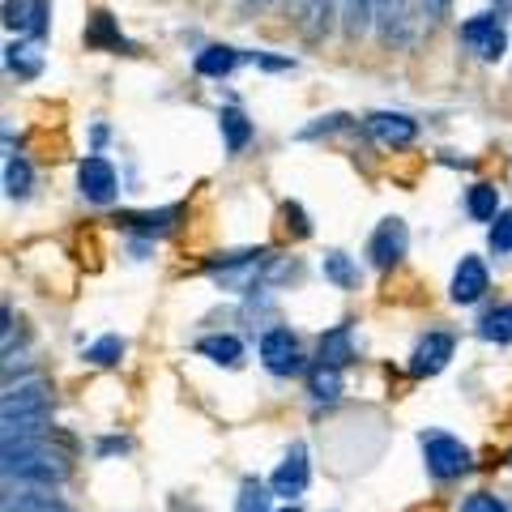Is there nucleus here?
I'll return each instance as SVG.
<instances>
[{
	"instance_id": "nucleus-7",
	"label": "nucleus",
	"mask_w": 512,
	"mask_h": 512,
	"mask_svg": "<svg viewBox=\"0 0 512 512\" xmlns=\"http://www.w3.org/2000/svg\"><path fill=\"white\" fill-rule=\"evenodd\" d=\"M406 222L402 218H384L380 227H376V235H372V244H367V256H372V265H380V269H389L393 261H402L406 256Z\"/></svg>"
},
{
	"instance_id": "nucleus-10",
	"label": "nucleus",
	"mask_w": 512,
	"mask_h": 512,
	"mask_svg": "<svg viewBox=\"0 0 512 512\" xmlns=\"http://www.w3.org/2000/svg\"><path fill=\"white\" fill-rule=\"evenodd\" d=\"M448 359H453V338H448V333H427L410 355V372L414 376H436V372H444Z\"/></svg>"
},
{
	"instance_id": "nucleus-6",
	"label": "nucleus",
	"mask_w": 512,
	"mask_h": 512,
	"mask_svg": "<svg viewBox=\"0 0 512 512\" xmlns=\"http://www.w3.org/2000/svg\"><path fill=\"white\" fill-rule=\"evenodd\" d=\"M308 478H312V470H308V448H303V444H291V453H286V461L274 470L269 487H274L282 500H295V495L308 491Z\"/></svg>"
},
{
	"instance_id": "nucleus-5",
	"label": "nucleus",
	"mask_w": 512,
	"mask_h": 512,
	"mask_svg": "<svg viewBox=\"0 0 512 512\" xmlns=\"http://www.w3.org/2000/svg\"><path fill=\"white\" fill-rule=\"evenodd\" d=\"M77 188H82V197L86 201H111L116 197V167L107 163L103 154H90L77 163Z\"/></svg>"
},
{
	"instance_id": "nucleus-15",
	"label": "nucleus",
	"mask_w": 512,
	"mask_h": 512,
	"mask_svg": "<svg viewBox=\"0 0 512 512\" xmlns=\"http://www.w3.org/2000/svg\"><path fill=\"white\" fill-rule=\"evenodd\" d=\"M308 393L316 406H329L342 397V367H329V363H316L308 372Z\"/></svg>"
},
{
	"instance_id": "nucleus-29",
	"label": "nucleus",
	"mask_w": 512,
	"mask_h": 512,
	"mask_svg": "<svg viewBox=\"0 0 512 512\" xmlns=\"http://www.w3.org/2000/svg\"><path fill=\"white\" fill-rule=\"evenodd\" d=\"M90 43H107V47H124V39L116 35V26H111L107 13H94V26H90Z\"/></svg>"
},
{
	"instance_id": "nucleus-3",
	"label": "nucleus",
	"mask_w": 512,
	"mask_h": 512,
	"mask_svg": "<svg viewBox=\"0 0 512 512\" xmlns=\"http://www.w3.org/2000/svg\"><path fill=\"white\" fill-rule=\"evenodd\" d=\"M461 43L483 60H500L508 52V30L500 22V13H478V18H470L461 26Z\"/></svg>"
},
{
	"instance_id": "nucleus-25",
	"label": "nucleus",
	"mask_w": 512,
	"mask_h": 512,
	"mask_svg": "<svg viewBox=\"0 0 512 512\" xmlns=\"http://www.w3.org/2000/svg\"><path fill=\"white\" fill-rule=\"evenodd\" d=\"M376 18V0H346V30L350 35H363Z\"/></svg>"
},
{
	"instance_id": "nucleus-11",
	"label": "nucleus",
	"mask_w": 512,
	"mask_h": 512,
	"mask_svg": "<svg viewBox=\"0 0 512 512\" xmlns=\"http://www.w3.org/2000/svg\"><path fill=\"white\" fill-rule=\"evenodd\" d=\"M5 419H47V384L30 380L5 393Z\"/></svg>"
},
{
	"instance_id": "nucleus-23",
	"label": "nucleus",
	"mask_w": 512,
	"mask_h": 512,
	"mask_svg": "<svg viewBox=\"0 0 512 512\" xmlns=\"http://www.w3.org/2000/svg\"><path fill=\"white\" fill-rule=\"evenodd\" d=\"M5 192L13 201H22L26 192H30V163L22 154H9L5 158Z\"/></svg>"
},
{
	"instance_id": "nucleus-14",
	"label": "nucleus",
	"mask_w": 512,
	"mask_h": 512,
	"mask_svg": "<svg viewBox=\"0 0 512 512\" xmlns=\"http://www.w3.org/2000/svg\"><path fill=\"white\" fill-rule=\"evenodd\" d=\"M5 512H73V508L60 495H52V487H30L22 495H9Z\"/></svg>"
},
{
	"instance_id": "nucleus-12",
	"label": "nucleus",
	"mask_w": 512,
	"mask_h": 512,
	"mask_svg": "<svg viewBox=\"0 0 512 512\" xmlns=\"http://www.w3.org/2000/svg\"><path fill=\"white\" fill-rule=\"evenodd\" d=\"M47 13H52V9H47V0H9V5H5V26L18 30V35L43 39Z\"/></svg>"
},
{
	"instance_id": "nucleus-17",
	"label": "nucleus",
	"mask_w": 512,
	"mask_h": 512,
	"mask_svg": "<svg viewBox=\"0 0 512 512\" xmlns=\"http://www.w3.org/2000/svg\"><path fill=\"white\" fill-rule=\"evenodd\" d=\"M197 350L210 363H222V367H235L244 359V346H239V338H231V333H210V338L197 342Z\"/></svg>"
},
{
	"instance_id": "nucleus-32",
	"label": "nucleus",
	"mask_w": 512,
	"mask_h": 512,
	"mask_svg": "<svg viewBox=\"0 0 512 512\" xmlns=\"http://www.w3.org/2000/svg\"><path fill=\"white\" fill-rule=\"evenodd\" d=\"M423 9H427V18H431V22H436V18H444L448 0H423Z\"/></svg>"
},
{
	"instance_id": "nucleus-34",
	"label": "nucleus",
	"mask_w": 512,
	"mask_h": 512,
	"mask_svg": "<svg viewBox=\"0 0 512 512\" xmlns=\"http://www.w3.org/2000/svg\"><path fill=\"white\" fill-rule=\"evenodd\" d=\"M278 512H299V508H291V504H286V508H278Z\"/></svg>"
},
{
	"instance_id": "nucleus-35",
	"label": "nucleus",
	"mask_w": 512,
	"mask_h": 512,
	"mask_svg": "<svg viewBox=\"0 0 512 512\" xmlns=\"http://www.w3.org/2000/svg\"><path fill=\"white\" fill-rule=\"evenodd\" d=\"M256 5H265V0H256Z\"/></svg>"
},
{
	"instance_id": "nucleus-30",
	"label": "nucleus",
	"mask_w": 512,
	"mask_h": 512,
	"mask_svg": "<svg viewBox=\"0 0 512 512\" xmlns=\"http://www.w3.org/2000/svg\"><path fill=\"white\" fill-rule=\"evenodd\" d=\"M491 252H495V256L512 252V214L495 218V227H491Z\"/></svg>"
},
{
	"instance_id": "nucleus-21",
	"label": "nucleus",
	"mask_w": 512,
	"mask_h": 512,
	"mask_svg": "<svg viewBox=\"0 0 512 512\" xmlns=\"http://www.w3.org/2000/svg\"><path fill=\"white\" fill-rule=\"evenodd\" d=\"M466 210L474 222H495V210H500V192L491 184H474L470 197H466Z\"/></svg>"
},
{
	"instance_id": "nucleus-26",
	"label": "nucleus",
	"mask_w": 512,
	"mask_h": 512,
	"mask_svg": "<svg viewBox=\"0 0 512 512\" xmlns=\"http://www.w3.org/2000/svg\"><path fill=\"white\" fill-rule=\"evenodd\" d=\"M120 355H124V342L116 338V333H107V338H99V342L86 350V359H90V363H99V367L120 363Z\"/></svg>"
},
{
	"instance_id": "nucleus-33",
	"label": "nucleus",
	"mask_w": 512,
	"mask_h": 512,
	"mask_svg": "<svg viewBox=\"0 0 512 512\" xmlns=\"http://www.w3.org/2000/svg\"><path fill=\"white\" fill-rule=\"evenodd\" d=\"M508 5H512V0H495V13H504Z\"/></svg>"
},
{
	"instance_id": "nucleus-27",
	"label": "nucleus",
	"mask_w": 512,
	"mask_h": 512,
	"mask_svg": "<svg viewBox=\"0 0 512 512\" xmlns=\"http://www.w3.org/2000/svg\"><path fill=\"white\" fill-rule=\"evenodd\" d=\"M333 5H338V0H303V18H308V30H312V35L329 30V22H333Z\"/></svg>"
},
{
	"instance_id": "nucleus-31",
	"label": "nucleus",
	"mask_w": 512,
	"mask_h": 512,
	"mask_svg": "<svg viewBox=\"0 0 512 512\" xmlns=\"http://www.w3.org/2000/svg\"><path fill=\"white\" fill-rule=\"evenodd\" d=\"M461 512H508L504 508V500H495V495H487V491H474L466 504H461Z\"/></svg>"
},
{
	"instance_id": "nucleus-13",
	"label": "nucleus",
	"mask_w": 512,
	"mask_h": 512,
	"mask_svg": "<svg viewBox=\"0 0 512 512\" xmlns=\"http://www.w3.org/2000/svg\"><path fill=\"white\" fill-rule=\"evenodd\" d=\"M448 295H453V303H478L487 295V265L478 261V256H466V261L457 265Z\"/></svg>"
},
{
	"instance_id": "nucleus-16",
	"label": "nucleus",
	"mask_w": 512,
	"mask_h": 512,
	"mask_svg": "<svg viewBox=\"0 0 512 512\" xmlns=\"http://www.w3.org/2000/svg\"><path fill=\"white\" fill-rule=\"evenodd\" d=\"M218 128H222V141H227L231 154H239L252 141V124H248V116L239 107H222L218 111Z\"/></svg>"
},
{
	"instance_id": "nucleus-19",
	"label": "nucleus",
	"mask_w": 512,
	"mask_h": 512,
	"mask_svg": "<svg viewBox=\"0 0 512 512\" xmlns=\"http://www.w3.org/2000/svg\"><path fill=\"white\" fill-rule=\"evenodd\" d=\"M235 64H239L235 47H205V52L197 56V73L201 77H227Z\"/></svg>"
},
{
	"instance_id": "nucleus-24",
	"label": "nucleus",
	"mask_w": 512,
	"mask_h": 512,
	"mask_svg": "<svg viewBox=\"0 0 512 512\" xmlns=\"http://www.w3.org/2000/svg\"><path fill=\"white\" fill-rule=\"evenodd\" d=\"M320 269H325V278H329V282H338L342 291H350V286L359 282L355 265H350V256H342V252H329V256H325V265H320Z\"/></svg>"
},
{
	"instance_id": "nucleus-18",
	"label": "nucleus",
	"mask_w": 512,
	"mask_h": 512,
	"mask_svg": "<svg viewBox=\"0 0 512 512\" xmlns=\"http://www.w3.org/2000/svg\"><path fill=\"white\" fill-rule=\"evenodd\" d=\"M350 359H355V346H350V325L329 329L325 338H320V363H329V367H346Z\"/></svg>"
},
{
	"instance_id": "nucleus-4",
	"label": "nucleus",
	"mask_w": 512,
	"mask_h": 512,
	"mask_svg": "<svg viewBox=\"0 0 512 512\" xmlns=\"http://www.w3.org/2000/svg\"><path fill=\"white\" fill-rule=\"evenodd\" d=\"M261 265H265V252H244V256H227L222 265H210V278L222 286V291H235V295H248L256 278H261Z\"/></svg>"
},
{
	"instance_id": "nucleus-1",
	"label": "nucleus",
	"mask_w": 512,
	"mask_h": 512,
	"mask_svg": "<svg viewBox=\"0 0 512 512\" xmlns=\"http://www.w3.org/2000/svg\"><path fill=\"white\" fill-rule=\"evenodd\" d=\"M5 474L26 487H52V483L69 478V466H64V457H56L52 448H43V440H39L35 448H26V453L5 457Z\"/></svg>"
},
{
	"instance_id": "nucleus-9",
	"label": "nucleus",
	"mask_w": 512,
	"mask_h": 512,
	"mask_svg": "<svg viewBox=\"0 0 512 512\" xmlns=\"http://www.w3.org/2000/svg\"><path fill=\"white\" fill-rule=\"evenodd\" d=\"M367 133H372L380 146H410L414 137H419V124H414L410 116H402V111H376L372 120H367Z\"/></svg>"
},
{
	"instance_id": "nucleus-2",
	"label": "nucleus",
	"mask_w": 512,
	"mask_h": 512,
	"mask_svg": "<svg viewBox=\"0 0 512 512\" xmlns=\"http://www.w3.org/2000/svg\"><path fill=\"white\" fill-rule=\"evenodd\" d=\"M423 457H427V470L440 478V483H448V478H461L470 470V448L444 436V431H427L423 436Z\"/></svg>"
},
{
	"instance_id": "nucleus-22",
	"label": "nucleus",
	"mask_w": 512,
	"mask_h": 512,
	"mask_svg": "<svg viewBox=\"0 0 512 512\" xmlns=\"http://www.w3.org/2000/svg\"><path fill=\"white\" fill-rule=\"evenodd\" d=\"M478 333H483L487 342H512V303H500L495 312H487Z\"/></svg>"
},
{
	"instance_id": "nucleus-8",
	"label": "nucleus",
	"mask_w": 512,
	"mask_h": 512,
	"mask_svg": "<svg viewBox=\"0 0 512 512\" xmlns=\"http://www.w3.org/2000/svg\"><path fill=\"white\" fill-rule=\"evenodd\" d=\"M261 359L274 376H291L299 372V342L291 338V329H269L261 338Z\"/></svg>"
},
{
	"instance_id": "nucleus-20",
	"label": "nucleus",
	"mask_w": 512,
	"mask_h": 512,
	"mask_svg": "<svg viewBox=\"0 0 512 512\" xmlns=\"http://www.w3.org/2000/svg\"><path fill=\"white\" fill-rule=\"evenodd\" d=\"M5 60H9V69L18 73V77H39V69H43V47L39 43H13Z\"/></svg>"
},
{
	"instance_id": "nucleus-28",
	"label": "nucleus",
	"mask_w": 512,
	"mask_h": 512,
	"mask_svg": "<svg viewBox=\"0 0 512 512\" xmlns=\"http://www.w3.org/2000/svg\"><path fill=\"white\" fill-rule=\"evenodd\" d=\"M265 487L256 483V478H248L244 487H239V504H235V512H265Z\"/></svg>"
}]
</instances>
